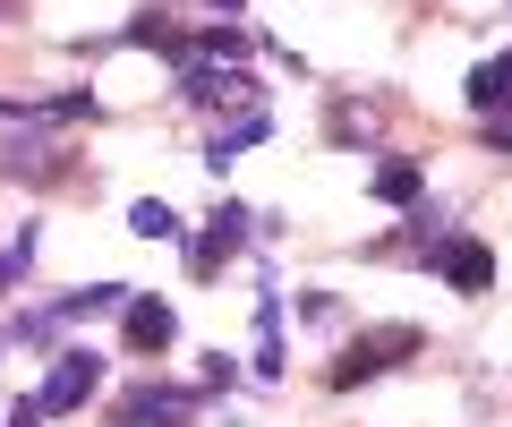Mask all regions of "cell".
<instances>
[{
    "label": "cell",
    "instance_id": "1",
    "mask_svg": "<svg viewBox=\"0 0 512 427\" xmlns=\"http://www.w3.org/2000/svg\"><path fill=\"white\" fill-rule=\"evenodd\" d=\"M94 393H103V351L94 342H69V351H52V376L35 385V402H43V419H69Z\"/></svg>",
    "mask_w": 512,
    "mask_h": 427
},
{
    "label": "cell",
    "instance_id": "2",
    "mask_svg": "<svg viewBox=\"0 0 512 427\" xmlns=\"http://www.w3.org/2000/svg\"><path fill=\"white\" fill-rule=\"evenodd\" d=\"M419 265H427L436 282H453V291H470V299L495 291V248L470 240V231H436V240L419 248Z\"/></svg>",
    "mask_w": 512,
    "mask_h": 427
},
{
    "label": "cell",
    "instance_id": "3",
    "mask_svg": "<svg viewBox=\"0 0 512 427\" xmlns=\"http://www.w3.org/2000/svg\"><path fill=\"white\" fill-rule=\"evenodd\" d=\"M410 351H419V325H376V334H359V342H350V351L325 368V385H333V393H350V385L384 376L393 359H410Z\"/></svg>",
    "mask_w": 512,
    "mask_h": 427
},
{
    "label": "cell",
    "instance_id": "4",
    "mask_svg": "<svg viewBox=\"0 0 512 427\" xmlns=\"http://www.w3.org/2000/svg\"><path fill=\"white\" fill-rule=\"evenodd\" d=\"M256 240V214H248V205H231V197H222L214 205V223H205V231H188V274H222V265H231L239 257V248H248Z\"/></svg>",
    "mask_w": 512,
    "mask_h": 427
},
{
    "label": "cell",
    "instance_id": "5",
    "mask_svg": "<svg viewBox=\"0 0 512 427\" xmlns=\"http://www.w3.org/2000/svg\"><path fill=\"white\" fill-rule=\"evenodd\" d=\"M256 77L239 60H180V103L188 112H222V103H248Z\"/></svg>",
    "mask_w": 512,
    "mask_h": 427
},
{
    "label": "cell",
    "instance_id": "6",
    "mask_svg": "<svg viewBox=\"0 0 512 427\" xmlns=\"http://www.w3.org/2000/svg\"><path fill=\"white\" fill-rule=\"evenodd\" d=\"M197 402H205V393L137 385V393H120V427H188V419H197Z\"/></svg>",
    "mask_w": 512,
    "mask_h": 427
},
{
    "label": "cell",
    "instance_id": "7",
    "mask_svg": "<svg viewBox=\"0 0 512 427\" xmlns=\"http://www.w3.org/2000/svg\"><path fill=\"white\" fill-rule=\"evenodd\" d=\"M120 325H128V351H154V359L180 342V308H171V299H154V291H128Z\"/></svg>",
    "mask_w": 512,
    "mask_h": 427
},
{
    "label": "cell",
    "instance_id": "8",
    "mask_svg": "<svg viewBox=\"0 0 512 427\" xmlns=\"http://www.w3.org/2000/svg\"><path fill=\"white\" fill-rule=\"evenodd\" d=\"M128 308V282H86V291H60L43 308V325H94V316H120Z\"/></svg>",
    "mask_w": 512,
    "mask_h": 427
},
{
    "label": "cell",
    "instance_id": "9",
    "mask_svg": "<svg viewBox=\"0 0 512 427\" xmlns=\"http://www.w3.org/2000/svg\"><path fill=\"white\" fill-rule=\"evenodd\" d=\"M265 137H274V120H265V112H256V103H248V112H239L231 129H214V137H205V171H214V180H222V171H231V163H239V154H248V146H265Z\"/></svg>",
    "mask_w": 512,
    "mask_h": 427
},
{
    "label": "cell",
    "instance_id": "10",
    "mask_svg": "<svg viewBox=\"0 0 512 427\" xmlns=\"http://www.w3.org/2000/svg\"><path fill=\"white\" fill-rule=\"evenodd\" d=\"M461 94H470V112H478V120H487V112H512V52L478 60V69L461 77Z\"/></svg>",
    "mask_w": 512,
    "mask_h": 427
},
{
    "label": "cell",
    "instance_id": "11",
    "mask_svg": "<svg viewBox=\"0 0 512 427\" xmlns=\"http://www.w3.org/2000/svg\"><path fill=\"white\" fill-rule=\"evenodd\" d=\"M103 103H94L86 86H69V94H52V103H18V94H0V120H94Z\"/></svg>",
    "mask_w": 512,
    "mask_h": 427
},
{
    "label": "cell",
    "instance_id": "12",
    "mask_svg": "<svg viewBox=\"0 0 512 427\" xmlns=\"http://www.w3.org/2000/svg\"><path fill=\"white\" fill-rule=\"evenodd\" d=\"M256 376H282V291H256Z\"/></svg>",
    "mask_w": 512,
    "mask_h": 427
},
{
    "label": "cell",
    "instance_id": "13",
    "mask_svg": "<svg viewBox=\"0 0 512 427\" xmlns=\"http://www.w3.org/2000/svg\"><path fill=\"white\" fill-rule=\"evenodd\" d=\"M35 248H43V223H18L9 240H0V299L26 282V265H35Z\"/></svg>",
    "mask_w": 512,
    "mask_h": 427
},
{
    "label": "cell",
    "instance_id": "14",
    "mask_svg": "<svg viewBox=\"0 0 512 427\" xmlns=\"http://www.w3.org/2000/svg\"><path fill=\"white\" fill-rule=\"evenodd\" d=\"M367 188H376L384 205H419V188H427V171L410 163V154H393V163H376V180H367Z\"/></svg>",
    "mask_w": 512,
    "mask_h": 427
},
{
    "label": "cell",
    "instance_id": "15",
    "mask_svg": "<svg viewBox=\"0 0 512 427\" xmlns=\"http://www.w3.org/2000/svg\"><path fill=\"white\" fill-rule=\"evenodd\" d=\"M128 231H137V240H171V248L188 240V223H180V214H171L163 197H137V205H128Z\"/></svg>",
    "mask_w": 512,
    "mask_h": 427
},
{
    "label": "cell",
    "instance_id": "16",
    "mask_svg": "<svg viewBox=\"0 0 512 427\" xmlns=\"http://www.w3.org/2000/svg\"><path fill=\"white\" fill-rule=\"evenodd\" d=\"M0 171H26V180H52V171H60V146H52V137H26V146H9V154H0Z\"/></svg>",
    "mask_w": 512,
    "mask_h": 427
},
{
    "label": "cell",
    "instance_id": "17",
    "mask_svg": "<svg viewBox=\"0 0 512 427\" xmlns=\"http://www.w3.org/2000/svg\"><path fill=\"white\" fill-rule=\"evenodd\" d=\"M487 146H495V154H512V112H487Z\"/></svg>",
    "mask_w": 512,
    "mask_h": 427
},
{
    "label": "cell",
    "instance_id": "18",
    "mask_svg": "<svg viewBox=\"0 0 512 427\" xmlns=\"http://www.w3.org/2000/svg\"><path fill=\"white\" fill-rule=\"evenodd\" d=\"M9 427H43V402H35V393H26V402L9 410Z\"/></svg>",
    "mask_w": 512,
    "mask_h": 427
},
{
    "label": "cell",
    "instance_id": "19",
    "mask_svg": "<svg viewBox=\"0 0 512 427\" xmlns=\"http://www.w3.org/2000/svg\"><path fill=\"white\" fill-rule=\"evenodd\" d=\"M205 9H214V18H231V26H239V9H248V0H205Z\"/></svg>",
    "mask_w": 512,
    "mask_h": 427
},
{
    "label": "cell",
    "instance_id": "20",
    "mask_svg": "<svg viewBox=\"0 0 512 427\" xmlns=\"http://www.w3.org/2000/svg\"><path fill=\"white\" fill-rule=\"evenodd\" d=\"M0 9H9V0H0Z\"/></svg>",
    "mask_w": 512,
    "mask_h": 427
}]
</instances>
